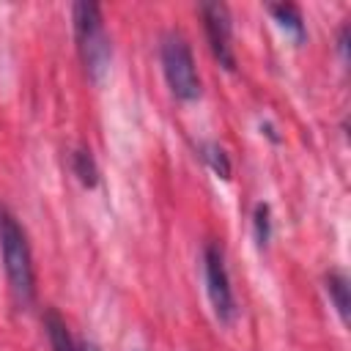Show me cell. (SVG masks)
Returning <instances> with one entry per match:
<instances>
[{
	"label": "cell",
	"mask_w": 351,
	"mask_h": 351,
	"mask_svg": "<svg viewBox=\"0 0 351 351\" xmlns=\"http://www.w3.org/2000/svg\"><path fill=\"white\" fill-rule=\"evenodd\" d=\"M162 69L170 90L178 99L195 101L200 96V77L195 69V58L181 33H167L162 38Z\"/></svg>",
	"instance_id": "3957f363"
},
{
	"label": "cell",
	"mask_w": 351,
	"mask_h": 351,
	"mask_svg": "<svg viewBox=\"0 0 351 351\" xmlns=\"http://www.w3.org/2000/svg\"><path fill=\"white\" fill-rule=\"evenodd\" d=\"M0 250H3V266H5V277H8L14 299L19 304H30L36 293L30 244H27L22 225L5 206H0Z\"/></svg>",
	"instance_id": "6da1fadb"
},
{
	"label": "cell",
	"mask_w": 351,
	"mask_h": 351,
	"mask_svg": "<svg viewBox=\"0 0 351 351\" xmlns=\"http://www.w3.org/2000/svg\"><path fill=\"white\" fill-rule=\"evenodd\" d=\"M269 14L280 22L282 30H288L293 36V41L299 44L304 38V19H302V11L291 3H280V5H269Z\"/></svg>",
	"instance_id": "52a82bcc"
},
{
	"label": "cell",
	"mask_w": 351,
	"mask_h": 351,
	"mask_svg": "<svg viewBox=\"0 0 351 351\" xmlns=\"http://www.w3.org/2000/svg\"><path fill=\"white\" fill-rule=\"evenodd\" d=\"M71 170H74V176H77L85 186H96V184H99V167H96L93 154H90L88 148H77V151L71 154Z\"/></svg>",
	"instance_id": "ba28073f"
},
{
	"label": "cell",
	"mask_w": 351,
	"mask_h": 351,
	"mask_svg": "<svg viewBox=\"0 0 351 351\" xmlns=\"http://www.w3.org/2000/svg\"><path fill=\"white\" fill-rule=\"evenodd\" d=\"M203 154V159L211 165V170L219 176V178H230V162H228V156H225V151L219 148V145H214V143H206L203 148H200Z\"/></svg>",
	"instance_id": "30bf717a"
},
{
	"label": "cell",
	"mask_w": 351,
	"mask_h": 351,
	"mask_svg": "<svg viewBox=\"0 0 351 351\" xmlns=\"http://www.w3.org/2000/svg\"><path fill=\"white\" fill-rule=\"evenodd\" d=\"M44 326H47V337H49L52 351H77V340L69 335L66 321H63L55 310H49V313L44 315Z\"/></svg>",
	"instance_id": "8992f818"
},
{
	"label": "cell",
	"mask_w": 351,
	"mask_h": 351,
	"mask_svg": "<svg viewBox=\"0 0 351 351\" xmlns=\"http://www.w3.org/2000/svg\"><path fill=\"white\" fill-rule=\"evenodd\" d=\"M200 16H203V27H206V38L208 47L214 52V58L219 60V66L233 69L236 58H233V25H230V11L225 3H200Z\"/></svg>",
	"instance_id": "5b68a950"
},
{
	"label": "cell",
	"mask_w": 351,
	"mask_h": 351,
	"mask_svg": "<svg viewBox=\"0 0 351 351\" xmlns=\"http://www.w3.org/2000/svg\"><path fill=\"white\" fill-rule=\"evenodd\" d=\"M252 225H255V241H258V247H266V241L271 236V214H269V206L266 203H258L255 206Z\"/></svg>",
	"instance_id": "8fae6325"
},
{
	"label": "cell",
	"mask_w": 351,
	"mask_h": 351,
	"mask_svg": "<svg viewBox=\"0 0 351 351\" xmlns=\"http://www.w3.org/2000/svg\"><path fill=\"white\" fill-rule=\"evenodd\" d=\"M71 22H74V38H77L82 66L93 82H101L104 74L110 71V60H112V44L104 30L101 8L96 3L80 0L71 8Z\"/></svg>",
	"instance_id": "7a4b0ae2"
},
{
	"label": "cell",
	"mask_w": 351,
	"mask_h": 351,
	"mask_svg": "<svg viewBox=\"0 0 351 351\" xmlns=\"http://www.w3.org/2000/svg\"><path fill=\"white\" fill-rule=\"evenodd\" d=\"M203 274H206V291L214 307V315L222 324H230L236 315V302L230 291V277L225 269V255L219 244H206L203 250Z\"/></svg>",
	"instance_id": "277c9868"
},
{
	"label": "cell",
	"mask_w": 351,
	"mask_h": 351,
	"mask_svg": "<svg viewBox=\"0 0 351 351\" xmlns=\"http://www.w3.org/2000/svg\"><path fill=\"white\" fill-rule=\"evenodd\" d=\"M326 293L332 296V302H335L340 318L348 321V304H351V302H348V280H346L343 271H329V274H326Z\"/></svg>",
	"instance_id": "9c48e42d"
},
{
	"label": "cell",
	"mask_w": 351,
	"mask_h": 351,
	"mask_svg": "<svg viewBox=\"0 0 351 351\" xmlns=\"http://www.w3.org/2000/svg\"><path fill=\"white\" fill-rule=\"evenodd\" d=\"M337 49H340V58H343V63H346V60H348V25H343V27H340Z\"/></svg>",
	"instance_id": "7c38bea8"
},
{
	"label": "cell",
	"mask_w": 351,
	"mask_h": 351,
	"mask_svg": "<svg viewBox=\"0 0 351 351\" xmlns=\"http://www.w3.org/2000/svg\"><path fill=\"white\" fill-rule=\"evenodd\" d=\"M77 351H99V346H93V343L82 340V343H77Z\"/></svg>",
	"instance_id": "4fadbf2b"
}]
</instances>
